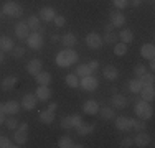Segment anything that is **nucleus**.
Listing matches in <instances>:
<instances>
[{"label":"nucleus","mask_w":155,"mask_h":148,"mask_svg":"<svg viewBox=\"0 0 155 148\" xmlns=\"http://www.w3.org/2000/svg\"><path fill=\"white\" fill-rule=\"evenodd\" d=\"M36 82H38V86H48V84L51 82V76H50V72H38L36 74Z\"/></svg>","instance_id":"23"},{"label":"nucleus","mask_w":155,"mask_h":148,"mask_svg":"<svg viewBox=\"0 0 155 148\" xmlns=\"http://www.w3.org/2000/svg\"><path fill=\"white\" fill-rule=\"evenodd\" d=\"M119 36H120V40H122V43H125V44L134 41V33H132V30H127V28L122 30Z\"/></svg>","instance_id":"28"},{"label":"nucleus","mask_w":155,"mask_h":148,"mask_svg":"<svg viewBox=\"0 0 155 148\" xmlns=\"http://www.w3.org/2000/svg\"><path fill=\"white\" fill-rule=\"evenodd\" d=\"M66 84H68L69 87L76 89V87H79V79H78L76 74H68V76H66Z\"/></svg>","instance_id":"32"},{"label":"nucleus","mask_w":155,"mask_h":148,"mask_svg":"<svg viewBox=\"0 0 155 148\" xmlns=\"http://www.w3.org/2000/svg\"><path fill=\"white\" fill-rule=\"evenodd\" d=\"M56 107H58V104H54V102H51V104H50V105H48V109H50V110H53V112H54V110H56Z\"/></svg>","instance_id":"53"},{"label":"nucleus","mask_w":155,"mask_h":148,"mask_svg":"<svg viewBox=\"0 0 155 148\" xmlns=\"http://www.w3.org/2000/svg\"><path fill=\"white\" fill-rule=\"evenodd\" d=\"M63 44H64V48H73L76 44V36L73 35V33H66L64 36L61 38Z\"/></svg>","instance_id":"26"},{"label":"nucleus","mask_w":155,"mask_h":148,"mask_svg":"<svg viewBox=\"0 0 155 148\" xmlns=\"http://www.w3.org/2000/svg\"><path fill=\"white\" fill-rule=\"evenodd\" d=\"M112 105L116 107V109H125V107H127V99H125L124 95H120V94H114Z\"/></svg>","instance_id":"19"},{"label":"nucleus","mask_w":155,"mask_h":148,"mask_svg":"<svg viewBox=\"0 0 155 148\" xmlns=\"http://www.w3.org/2000/svg\"><path fill=\"white\" fill-rule=\"evenodd\" d=\"M38 118H40V122H43V124H53V120H54V112L53 110H41V112L38 114Z\"/></svg>","instance_id":"14"},{"label":"nucleus","mask_w":155,"mask_h":148,"mask_svg":"<svg viewBox=\"0 0 155 148\" xmlns=\"http://www.w3.org/2000/svg\"><path fill=\"white\" fill-rule=\"evenodd\" d=\"M71 124H73V128L79 127V125L83 124V118H81V115H71Z\"/></svg>","instance_id":"44"},{"label":"nucleus","mask_w":155,"mask_h":148,"mask_svg":"<svg viewBox=\"0 0 155 148\" xmlns=\"http://www.w3.org/2000/svg\"><path fill=\"white\" fill-rule=\"evenodd\" d=\"M132 127L135 128L137 132H142V130H145V120H132Z\"/></svg>","instance_id":"39"},{"label":"nucleus","mask_w":155,"mask_h":148,"mask_svg":"<svg viewBox=\"0 0 155 148\" xmlns=\"http://www.w3.org/2000/svg\"><path fill=\"white\" fill-rule=\"evenodd\" d=\"M53 21H54V25H56L58 28H61V27H64L66 18H64V17H60V15H56V17L53 18Z\"/></svg>","instance_id":"43"},{"label":"nucleus","mask_w":155,"mask_h":148,"mask_svg":"<svg viewBox=\"0 0 155 148\" xmlns=\"http://www.w3.org/2000/svg\"><path fill=\"white\" fill-rule=\"evenodd\" d=\"M73 140H71V137H68V135H64V137H61L60 140H58V146H61V148H73Z\"/></svg>","instance_id":"31"},{"label":"nucleus","mask_w":155,"mask_h":148,"mask_svg":"<svg viewBox=\"0 0 155 148\" xmlns=\"http://www.w3.org/2000/svg\"><path fill=\"white\" fill-rule=\"evenodd\" d=\"M76 130H78V133L79 135H87V133H91L94 130V125H86V124H81L79 127H76Z\"/></svg>","instance_id":"35"},{"label":"nucleus","mask_w":155,"mask_h":148,"mask_svg":"<svg viewBox=\"0 0 155 148\" xmlns=\"http://www.w3.org/2000/svg\"><path fill=\"white\" fill-rule=\"evenodd\" d=\"M2 13H3V12H0V18H2Z\"/></svg>","instance_id":"57"},{"label":"nucleus","mask_w":155,"mask_h":148,"mask_svg":"<svg viewBox=\"0 0 155 148\" xmlns=\"http://www.w3.org/2000/svg\"><path fill=\"white\" fill-rule=\"evenodd\" d=\"M27 25H28V28H30V30H33V31H38V28H40V20H38V17H28Z\"/></svg>","instance_id":"34"},{"label":"nucleus","mask_w":155,"mask_h":148,"mask_svg":"<svg viewBox=\"0 0 155 148\" xmlns=\"http://www.w3.org/2000/svg\"><path fill=\"white\" fill-rule=\"evenodd\" d=\"M129 2L132 3V7H140V3H142V0H129Z\"/></svg>","instance_id":"51"},{"label":"nucleus","mask_w":155,"mask_h":148,"mask_svg":"<svg viewBox=\"0 0 155 148\" xmlns=\"http://www.w3.org/2000/svg\"><path fill=\"white\" fill-rule=\"evenodd\" d=\"M15 35L20 40H27L28 35H30V28H28L27 21H20V23L15 27Z\"/></svg>","instance_id":"9"},{"label":"nucleus","mask_w":155,"mask_h":148,"mask_svg":"<svg viewBox=\"0 0 155 148\" xmlns=\"http://www.w3.org/2000/svg\"><path fill=\"white\" fill-rule=\"evenodd\" d=\"M134 72H135V76H137V77H142L143 74L147 72V68H145L143 64H137V66L134 68Z\"/></svg>","instance_id":"42"},{"label":"nucleus","mask_w":155,"mask_h":148,"mask_svg":"<svg viewBox=\"0 0 155 148\" xmlns=\"http://www.w3.org/2000/svg\"><path fill=\"white\" fill-rule=\"evenodd\" d=\"M2 12L5 13V15H8V17L18 18V17H21V13H23V8H21L18 3H15V2H7L5 5H3Z\"/></svg>","instance_id":"3"},{"label":"nucleus","mask_w":155,"mask_h":148,"mask_svg":"<svg viewBox=\"0 0 155 148\" xmlns=\"http://www.w3.org/2000/svg\"><path fill=\"white\" fill-rule=\"evenodd\" d=\"M27 138H28V133L23 132V130H18L17 128V132L13 133V140H15L17 145H23V143L27 142Z\"/></svg>","instance_id":"25"},{"label":"nucleus","mask_w":155,"mask_h":148,"mask_svg":"<svg viewBox=\"0 0 155 148\" xmlns=\"http://www.w3.org/2000/svg\"><path fill=\"white\" fill-rule=\"evenodd\" d=\"M140 54H142L143 58H147V59H153L155 56V46L153 44H143L142 48H140Z\"/></svg>","instance_id":"16"},{"label":"nucleus","mask_w":155,"mask_h":148,"mask_svg":"<svg viewBox=\"0 0 155 148\" xmlns=\"http://www.w3.org/2000/svg\"><path fill=\"white\" fill-rule=\"evenodd\" d=\"M110 23H112L114 27H122L125 23V17L119 12H110Z\"/></svg>","instance_id":"17"},{"label":"nucleus","mask_w":155,"mask_h":148,"mask_svg":"<svg viewBox=\"0 0 155 148\" xmlns=\"http://www.w3.org/2000/svg\"><path fill=\"white\" fill-rule=\"evenodd\" d=\"M41 68H43V64H41L40 59H31V61L27 64V71L30 72L31 76H36L38 72H41Z\"/></svg>","instance_id":"10"},{"label":"nucleus","mask_w":155,"mask_h":148,"mask_svg":"<svg viewBox=\"0 0 155 148\" xmlns=\"http://www.w3.org/2000/svg\"><path fill=\"white\" fill-rule=\"evenodd\" d=\"M50 95H51V91L48 89V86H38V89H36V97L40 101H48Z\"/></svg>","instance_id":"21"},{"label":"nucleus","mask_w":155,"mask_h":148,"mask_svg":"<svg viewBox=\"0 0 155 148\" xmlns=\"http://www.w3.org/2000/svg\"><path fill=\"white\" fill-rule=\"evenodd\" d=\"M132 143H134V140H132L130 137H125V138L122 140V143H120V146H122V148H129V146H132Z\"/></svg>","instance_id":"47"},{"label":"nucleus","mask_w":155,"mask_h":148,"mask_svg":"<svg viewBox=\"0 0 155 148\" xmlns=\"http://www.w3.org/2000/svg\"><path fill=\"white\" fill-rule=\"evenodd\" d=\"M13 146H18V145H12V142L7 137L0 135V148H13Z\"/></svg>","instance_id":"41"},{"label":"nucleus","mask_w":155,"mask_h":148,"mask_svg":"<svg viewBox=\"0 0 155 148\" xmlns=\"http://www.w3.org/2000/svg\"><path fill=\"white\" fill-rule=\"evenodd\" d=\"M5 125H7V128H10V130H17L18 128V120L13 118V117L5 118Z\"/></svg>","instance_id":"38"},{"label":"nucleus","mask_w":155,"mask_h":148,"mask_svg":"<svg viewBox=\"0 0 155 148\" xmlns=\"http://www.w3.org/2000/svg\"><path fill=\"white\" fill-rule=\"evenodd\" d=\"M76 61H78V54H76V51L71 50V48L63 50L56 56V64L60 66V68H68V66L74 64Z\"/></svg>","instance_id":"1"},{"label":"nucleus","mask_w":155,"mask_h":148,"mask_svg":"<svg viewBox=\"0 0 155 148\" xmlns=\"http://www.w3.org/2000/svg\"><path fill=\"white\" fill-rule=\"evenodd\" d=\"M81 87L84 89V91H96L99 86V81L96 79L94 76H86V77H83L81 79Z\"/></svg>","instance_id":"4"},{"label":"nucleus","mask_w":155,"mask_h":148,"mask_svg":"<svg viewBox=\"0 0 155 148\" xmlns=\"http://www.w3.org/2000/svg\"><path fill=\"white\" fill-rule=\"evenodd\" d=\"M36 101H38V97H36V95L27 94V95H23V99H21V104H20V105L23 107V109H27V110H33V109L36 107Z\"/></svg>","instance_id":"8"},{"label":"nucleus","mask_w":155,"mask_h":148,"mask_svg":"<svg viewBox=\"0 0 155 148\" xmlns=\"http://www.w3.org/2000/svg\"><path fill=\"white\" fill-rule=\"evenodd\" d=\"M102 74H104L106 79L114 81V79H117V76H119V71H117L116 66H106L104 71H102Z\"/></svg>","instance_id":"18"},{"label":"nucleus","mask_w":155,"mask_h":148,"mask_svg":"<svg viewBox=\"0 0 155 148\" xmlns=\"http://www.w3.org/2000/svg\"><path fill=\"white\" fill-rule=\"evenodd\" d=\"M18 110H20V104L17 101H8L5 104V114H8V115H15L18 114Z\"/></svg>","instance_id":"20"},{"label":"nucleus","mask_w":155,"mask_h":148,"mask_svg":"<svg viewBox=\"0 0 155 148\" xmlns=\"http://www.w3.org/2000/svg\"><path fill=\"white\" fill-rule=\"evenodd\" d=\"M13 50V41L8 36H0V51H12Z\"/></svg>","instance_id":"22"},{"label":"nucleus","mask_w":155,"mask_h":148,"mask_svg":"<svg viewBox=\"0 0 155 148\" xmlns=\"http://www.w3.org/2000/svg\"><path fill=\"white\" fill-rule=\"evenodd\" d=\"M99 114H101V118H104V120H110V118L116 117L114 109H110V107H102V109H99Z\"/></svg>","instance_id":"27"},{"label":"nucleus","mask_w":155,"mask_h":148,"mask_svg":"<svg viewBox=\"0 0 155 148\" xmlns=\"http://www.w3.org/2000/svg\"><path fill=\"white\" fill-rule=\"evenodd\" d=\"M104 30H106V31H114V25H112V23L106 25V27H104Z\"/></svg>","instance_id":"52"},{"label":"nucleus","mask_w":155,"mask_h":148,"mask_svg":"<svg viewBox=\"0 0 155 148\" xmlns=\"http://www.w3.org/2000/svg\"><path fill=\"white\" fill-rule=\"evenodd\" d=\"M125 53H127V44L125 43H116V46H114V54H116V56H124Z\"/></svg>","instance_id":"33"},{"label":"nucleus","mask_w":155,"mask_h":148,"mask_svg":"<svg viewBox=\"0 0 155 148\" xmlns=\"http://www.w3.org/2000/svg\"><path fill=\"white\" fill-rule=\"evenodd\" d=\"M91 68L87 64H79L78 66V69H76V74L78 76H81V77H86V76H91Z\"/></svg>","instance_id":"30"},{"label":"nucleus","mask_w":155,"mask_h":148,"mask_svg":"<svg viewBox=\"0 0 155 148\" xmlns=\"http://www.w3.org/2000/svg\"><path fill=\"white\" fill-rule=\"evenodd\" d=\"M135 114H137L142 120H149V118L153 117V109H152V105H149V102L139 101L135 104Z\"/></svg>","instance_id":"2"},{"label":"nucleus","mask_w":155,"mask_h":148,"mask_svg":"<svg viewBox=\"0 0 155 148\" xmlns=\"http://www.w3.org/2000/svg\"><path fill=\"white\" fill-rule=\"evenodd\" d=\"M142 86H153V74H143L142 77H139Z\"/></svg>","instance_id":"36"},{"label":"nucleus","mask_w":155,"mask_h":148,"mask_svg":"<svg viewBox=\"0 0 155 148\" xmlns=\"http://www.w3.org/2000/svg\"><path fill=\"white\" fill-rule=\"evenodd\" d=\"M112 2L117 8H125V7L129 5V0H112Z\"/></svg>","instance_id":"46"},{"label":"nucleus","mask_w":155,"mask_h":148,"mask_svg":"<svg viewBox=\"0 0 155 148\" xmlns=\"http://www.w3.org/2000/svg\"><path fill=\"white\" fill-rule=\"evenodd\" d=\"M61 127H63V128H73L71 117H63V118H61Z\"/></svg>","instance_id":"45"},{"label":"nucleus","mask_w":155,"mask_h":148,"mask_svg":"<svg viewBox=\"0 0 155 148\" xmlns=\"http://www.w3.org/2000/svg\"><path fill=\"white\" fill-rule=\"evenodd\" d=\"M18 130H23V132H28V125H27V124H18Z\"/></svg>","instance_id":"49"},{"label":"nucleus","mask_w":155,"mask_h":148,"mask_svg":"<svg viewBox=\"0 0 155 148\" xmlns=\"http://www.w3.org/2000/svg\"><path fill=\"white\" fill-rule=\"evenodd\" d=\"M142 82H140V79H134V81H130L129 82V89H130V92L132 94H139L140 91H142Z\"/></svg>","instance_id":"29"},{"label":"nucleus","mask_w":155,"mask_h":148,"mask_svg":"<svg viewBox=\"0 0 155 148\" xmlns=\"http://www.w3.org/2000/svg\"><path fill=\"white\" fill-rule=\"evenodd\" d=\"M54 17H56V12H54L53 7H43V8L40 10V18L45 20V21H51Z\"/></svg>","instance_id":"13"},{"label":"nucleus","mask_w":155,"mask_h":148,"mask_svg":"<svg viewBox=\"0 0 155 148\" xmlns=\"http://www.w3.org/2000/svg\"><path fill=\"white\" fill-rule=\"evenodd\" d=\"M134 143H135L137 146H140V148L149 146V143H150V137L142 130V132H139V133H137V137L134 138Z\"/></svg>","instance_id":"12"},{"label":"nucleus","mask_w":155,"mask_h":148,"mask_svg":"<svg viewBox=\"0 0 155 148\" xmlns=\"http://www.w3.org/2000/svg\"><path fill=\"white\" fill-rule=\"evenodd\" d=\"M5 115H7V114H5V112H3V110H0V125H2V124H3V122H5V118H7Z\"/></svg>","instance_id":"50"},{"label":"nucleus","mask_w":155,"mask_h":148,"mask_svg":"<svg viewBox=\"0 0 155 148\" xmlns=\"http://www.w3.org/2000/svg\"><path fill=\"white\" fill-rule=\"evenodd\" d=\"M140 95H142V101H145V102L153 101V97H155V94H153V86H143L142 91H140Z\"/></svg>","instance_id":"15"},{"label":"nucleus","mask_w":155,"mask_h":148,"mask_svg":"<svg viewBox=\"0 0 155 148\" xmlns=\"http://www.w3.org/2000/svg\"><path fill=\"white\" fill-rule=\"evenodd\" d=\"M12 51H13V53H12V56L15 58V59H20V58L25 54V48H23V46H15Z\"/></svg>","instance_id":"40"},{"label":"nucleus","mask_w":155,"mask_h":148,"mask_svg":"<svg viewBox=\"0 0 155 148\" xmlns=\"http://www.w3.org/2000/svg\"><path fill=\"white\" fill-rule=\"evenodd\" d=\"M0 63H3V53H0Z\"/></svg>","instance_id":"55"},{"label":"nucleus","mask_w":155,"mask_h":148,"mask_svg":"<svg viewBox=\"0 0 155 148\" xmlns=\"http://www.w3.org/2000/svg\"><path fill=\"white\" fill-rule=\"evenodd\" d=\"M116 128L119 132H129L132 128V118H127V117L116 118Z\"/></svg>","instance_id":"7"},{"label":"nucleus","mask_w":155,"mask_h":148,"mask_svg":"<svg viewBox=\"0 0 155 148\" xmlns=\"http://www.w3.org/2000/svg\"><path fill=\"white\" fill-rule=\"evenodd\" d=\"M17 86V77L15 76H7L5 79L2 81V89L3 91H10Z\"/></svg>","instance_id":"24"},{"label":"nucleus","mask_w":155,"mask_h":148,"mask_svg":"<svg viewBox=\"0 0 155 148\" xmlns=\"http://www.w3.org/2000/svg\"><path fill=\"white\" fill-rule=\"evenodd\" d=\"M83 110L84 114H87V115H94V114L99 112V104L96 101H86L83 105Z\"/></svg>","instance_id":"11"},{"label":"nucleus","mask_w":155,"mask_h":148,"mask_svg":"<svg viewBox=\"0 0 155 148\" xmlns=\"http://www.w3.org/2000/svg\"><path fill=\"white\" fill-rule=\"evenodd\" d=\"M27 43H28V46H30L31 50H40V48L43 46V38H41L40 33L35 31V33H30V35H28Z\"/></svg>","instance_id":"5"},{"label":"nucleus","mask_w":155,"mask_h":148,"mask_svg":"<svg viewBox=\"0 0 155 148\" xmlns=\"http://www.w3.org/2000/svg\"><path fill=\"white\" fill-rule=\"evenodd\" d=\"M102 41H106L107 44H114L117 41V35L114 31H106V35H104V40Z\"/></svg>","instance_id":"37"},{"label":"nucleus","mask_w":155,"mask_h":148,"mask_svg":"<svg viewBox=\"0 0 155 148\" xmlns=\"http://www.w3.org/2000/svg\"><path fill=\"white\" fill-rule=\"evenodd\" d=\"M51 41H53V43L60 41V35H53V36H51Z\"/></svg>","instance_id":"54"},{"label":"nucleus","mask_w":155,"mask_h":148,"mask_svg":"<svg viewBox=\"0 0 155 148\" xmlns=\"http://www.w3.org/2000/svg\"><path fill=\"white\" fill-rule=\"evenodd\" d=\"M142 2H143V0H142ZM145 2H153V0H145Z\"/></svg>","instance_id":"56"},{"label":"nucleus","mask_w":155,"mask_h":148,"mask_svg":"<svg viewBox=\"0 0 155 148\" xmlns=\"http://www.w3.org/2000/svg\"><path fill=\"white\" fill-rule=\"evenodd\" d=\"M87 66L91 68V71H96V69H99V63H97V61H91Z\"/></svg>","instance_id":"48"},{"label":"nucleus","mask_w":155,"mask_h":148,"mask_svg":"<svg viewBox=\"0 0 155 148\" xmlns=\"http://www.w3.org/2000/svg\"><path fill=\"white\" fill-rule=\"evenodd\" d=\"M86 44L91 48V50H99V48L102 46V38L97 35V33H89V35L86 36Z\"/></svg>","instance_id":"6"}]
</instances>
